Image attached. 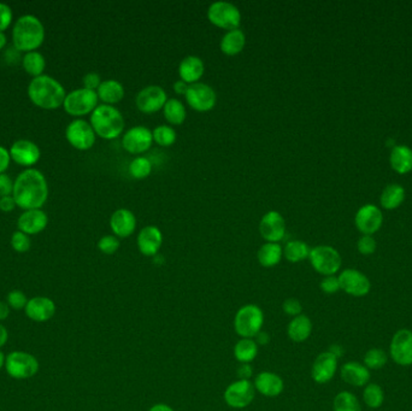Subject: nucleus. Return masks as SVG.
<instances>
[{
  "instance_id": "obj_21",
  "label": "nucleus",
  "mask_w": 412,
  "mask_h": 411,
  "mask_svg": "<svg viewBox=\"0 0 412 411\" xmlns=\"http://www.w3.org/2000/svg\"><path fill=\"white\" fill-rule=\"evenodd\" d=\"M256 392L260 393L264 397H278L285 390L283 379L273 372H262L257 374L254 383Z\"/></svg>"
},
{
  "instance_id": "obj_58",
  "label": "nucleus",
  "mask_w": 412,
  "mask_h": 411,
  "mask_svg": "<svg viewBox=\"0 0 412 411\" xmlns=\"http://www.w3.org/2000/svg\"><path fill=\"white\" fill-rule=\"evenodd\" d=\"M328 351H329L331 354H334L338 359L342 357V354H344V349H342L339 344L331 345Z\"/></svg>"
},
{
  "instance_id": "obj_17",
  "label": "nucleus",
  "mask_w": 412,
  "mask_h": 411,
  "mask_svg": "<svg viewBox=\"0 0 412 411\" xmlns=\"http://www.w3.org/2000/svg\"><path fill=\"white\" fill-rule=\"evenodd\" d=\"M154 141L152 130L145 126H134L125 132L122 138V145L130 153L146 152Z\"/></svg>"
},
{
  "instance_id": "obj_15",
  "label": "nucleus",
  "mask_w": 412,
  "mask_h": 411,
  "mask_svg": "<svg viewBox=\"0 0 412 411\" xmlns=\"http://www.w3.org/2000/svg\"><path fill=\"white\" fill-rule=\"evenodd\" d=\"M185 97L188 106L199 112H205L214 109L217 101L215 90L210 85L203 82H196L189 85Z\"/></svg>"
},
{
  "instance_id": "obj_34",
  "label": "nucleus",
  "mask_w": 412,
  "mask_h": 411,
  "mask_svg": "<svg viewBox=\"0 0 412 411\" xmlns=\"http://www.w3.org/2000/svg\"><path fill=\"white\" fill-rule=\"evenodd\" d=\"M258 354V344L254 339H241L235 344L234 357L240 363H251Z\"/></svg>"
},
{
  "instance_id": "obj_16",
  "label": "nucleus",
  "mask_w": 412,
  "mask_h": 411,
  "mask_svg": "<svg viewBox=\"0 0 412 411\" xmlns=\"http://www.w3.org/2000/svg\"><path fill=\"white\" fill-rule=\"evenodd\" d=\"M384 223V214L374 204H367L356 212L355 225L363 235H374Z\"/></svg>"
},
{
  "instance_id": "obj_36",
  "label": "nucleus",
  "mask_w": 412,
  "mask_h": 411,
  "mask_svg": "<svg viewBox=\"0 0 412 411\" xmlns=\"http://www.w3.org/2000/svg\"><path fill=\"white\" fill-rule=\"evenodd\" d=\"M164 117L172 125H181L186 120V106L176 98H170L163 108Z\"/></svg>"
},
{
  "instance_id": "obj_48",
  "label": "nucleus",
  "mask_w": 412,
  "mask_h": 411,
  "mask_svg": "<svg viewBox=\"0 0 412 411\" xmlns=\"http://www.w3.org/2000/svg\"><path fill=\"white\" fill-rule=\"evenodd\" d=\"M282 309L286 312V315L291 316L292 319L297 317L302 314V301L297 298H288L283 301Z\"/></svg>"
},
{
  "instance_id": "obj_2",
  "label": "nucleus",
  "mask_w": 412,
  "mask_h": 411,
  "mask_svg": "<svg viewBox=\"0 0 412 411\" xmlns=\"http://www.w3.org/2000/svg\"><path fill=\"white\" fill-rule=\"evenodd\" d=\"M28 97L38 108L45 110H54L63 106L67 93L62 83L56 79L48 75H41L34 77L29 83Z\"/></svg>"
},
{
  "instance_id": "obj_8",
  "label": "nucleus",
  "mask_w": 412,
  "mask_h": 411,
  "mask_svg": "<svg viewBox=\"0 0 412 411\" xmlns=\"http://www.w3.org/2000/svg\"><path fill=\"white\" fill-rule=\"evenodd\" d=\"M5 368L11 378L17 380L33 378L39 372L38 359L23 351H14L5 359Z\"/></svg>"
},
{
  "instance_id": "obj_61",
  "label": "nucleus",
  "mask_w": 412,
  "mask_h": 411,
  "mask_svg": "<svg viewBox=\"0 0 412 411\" xmlns=\"http://www.w3.org/2000/svg\"><path fill=\"white\" fill-rule=\"evenodd\" d=\"M6 43H8V39H6V35H5L3 32H0V50H3V48L6 46Z\"/></svg>"
},
{
  "instance_id": "obj_62",
  "label": "nucleus",
  "mask_w": 412,
  "mask_h": 411,
  "mask_svg": "<svg viewBox=\"0 0 412 411\" xmlns=\"http://www.w3.org/2000/svg\"><path fill=\"white\" fill-rule=\"evenodd\" d=\"M5 356L1 351H0V369L3 368L5 365Z\"/></svg>"
},
{
  "instance_id": "obj_53",
  "label": "nucleus",
  "mask_w": 412,
  "mask_h": 411,
  "mask_svg": "<svg viewBox=\"0 0 412 411\" xmlns=\"http://www.w3.org/2000/svg\"><path fill=\"white\" fill-rule=\"evenodd\" d=\"M16 201L12 196L3 197L0 198V210L3 212H10L16 208Z\"/></svg>"
},
{
  "instance_id": "obj_52",
  "label": "nucleus",
  "mask_w": 412,
  "mask_h": 411,
  "mask_svg": "<svg viewBox=\"0 0 412 411\" xmlns=\"http://www.w3.org/2000/svg\"><path fill=\"white\" fill-rule=\"evenodd\" d=\"M11 162L10 151L4 146H0V174H5Z\"/></svg>"
},
{
  "instance_id": "obj_30",
  "label": "nucleus",
  "mask_w": 412,
  "mask_h": 411,
  "mask_svg": "<svg viewBox=\"0 0 412 411\" xmlns=\"http://www.w3.org/2000/svg\"><path fill=\"white\" fill-rule=\"evenodd\" d=\"M96 94L104 104H116L123 99L125 97V87L117 80H105L101 83V86L96 90Z\"/></svg>"
},
{
  "instance_id": "obj_27",
  "label": "nucleus",
  "mask_w": 412,
  "mask_h": 411,
  "mask_svg": "<svg viewBox=\"0 0 412 411\" xmlns=\"http://www.w3.org/2000/svg\"><path fill=\"white\" fill-rule=\"evenodd\" d=\"M205 72V64L203 59L194 54H189L183 58L178 66V75L187 83H196L199 79H202Z\"/></svg>"
},
{
  "instance_id": "obj_43",
  "label": "nucleus",
  "mask_w": 412,
  "mask_h": 411,
  "mask_svg": "<svg viewBox=\"0 0 412 411\" xmlns=\"http://www.w3.org/2000/svg\"><path fill=\"white\" fill-rule=\"evenodd\" d=\"M120 246V240L116 235H105L98 241V249L105 254H116Z\"/></svg>"
},
{
  "instance_id": "obj_38",
  "label": "nucleus",
  "mask_w": 412,
  "mask_h": 411,
  "mask_svg": "<svg viewBox=\"0 0 412 411\" xmlns=\"http://www.w3.org/2000/svg\"><path fill=\"white\" fill-rule=\"evenodd\" d=\"M363 402L370 409H379L384 403V388L379 383H369L363 390Z\"/></svg>"
},
{
  "instance_id": "obj_1",
  "label": "nucleus",
  "mask_w": 412,
  "mask_h": 411,
  "mask_svg": "<svg viewBox=\"0 0 412 411\" xmlns=\"http://www.w3.org/2000/svg\"><path fill=\"white\" fill-rule=\"evenodd\" d=\"M12 197L16 206L25 210L41 209L48 201V186L46 179L37 169H27L14 180Z\"/></svg>"
},
{
  "instance_id": "obj_26",
  "label": "nucleus",
  "mask_w": 412,
  "mask_h": 411,
  "mask_svg": "<svg viewBox=\"0 0 412 411\" xmlns=\"http://www.w3.org/2000/svg\"><path fill=\"white\" fill-rule=\"evenodd\" d=\"M110 227L119 238H127L134 233L136 217L128 209H119L110 217Z\"/></svg>"
},
{
  "instance_id": "obj_54",
  "label": "nucleus",
  "mask_w": 412,
  "mask_h": 411,
  "mask_svg": "<svg viewBox=\"0 0 412 411\" xmlns=\"http://www.w3.org/2000/svg\"><path fill=\"white\" fill-rule=\"evenodd\" d=\"M238 377L239 380H249L252 377V367L249 363H243L238 369Z\"/></svg>"
},
{
  "instance_id": "obj_60",
  "label": "nucleus",
  "mask_w": 412,
  "mask_h": 411,
  "mask_svg": "<svg viewBox=\"0 0 412 411\" xmlns=\"http://www.w3.org/2000/svg\"><path fill=\"white\" fill-rule=\"evenodd\" d=\"M149 411H175L173 408L169 407L168 404H163V403H158L154 404V407L150 408Z\"/></svg>"
},
{
  "instance_id": "obj_33",
  "label": "nucleus",
  "mask_w": 412,
  "mask_h": 411,
  "mask_svg": "<svg viewBox=\"0 0 412 411\" xmlns=\"http://www.w3.org/2000/svg\"><path fill=\"white\" fill-rule=\"evenodd\" d=\"M405 201V188L399 183H391L384 187L380 197V204L386 210H394Z\"/></svg>"
},
{
  "instance_id": "obj_57",
  "label": "nucleus",
  "mask_w": 412,
  "mask_h": 411,
  "mask_svg": "<svg viewBox=\"0 0 412 411\" xmlns=\"http://www.w3.org/2000/svg\"><path fill=\"white\" fill-rule=\"evenodd\" d=\"M10 306L6 301H0V321H4L9 317Z\"/></svg>"
},
{
  "instance_id": "obj_3",
  "label": "nucleus",
  "mask_w": 412,
  "mask_h": 411,
  "mask_svg": "<svg viewBox=\"0 0 412 411\" xmlns=\"http://www.w3.org/2000/svg\"><path fill=\"white\" fill-rule=\"evenodd\" d=\"M45 28L41 21L33 14L19 17L12 29V43L17 51L33 52L43 45Z\"/></svg>"
},
{
  "instance_id": "obj_55",
  "label": "nucleus",
  "mask_w": 412,
  "mask_h": 411,
  "mask_svg": "<svg viewBox=\"0 0 412 411\" xmlns=\"http://www.w3.org/2000/svg\"><path fill=\"white\" fill-rule=\"evenodd\" d=\"M188 87H189V85L187 82H185L183 80H178L174 83V91L176 92L178 94H181V96H186Z\"/></svg>"
},
{
  "instance_id": "obj_45",
  "label": "nucleus",
  "mask_w": 412,
  "mask_h": 411,
  "mask_svg": "<svg viewBox=\"0 0 412 411\" xmlns=\"http://www.w3.org/2000/svg\"><path fill=\"white\" fill-rule=\"evenodd\" d=\"M376 249H378V243L373 235H362L357 243V250L363 256L375 254Z\"/></svg>"
},
{
  "instance_id": "obj_6",
  "label": "nucleus",
  "mask_w": 412,
  "mask_h": 411,
  "mask_svg": "<svg viewBox=\"0 0 412 411\" xmlns=\"http://www.w3.org/2000/svg\"><path fill=\"white\" fill-rule=\"evenodd\" d=\"M312 268L323 277H331L339 273L342 265V259L338 250L329 245H318L312 248L309 254Z\"/></svg>"
},
{
  "instance_id": "obj_40",
  "label": "nucleus",
  "mask_w": 412,
  "mask_h": 411,
  "mask_svg": "<svg viewBox=\"0 0 412 411\" xmlns=\"http://www.w3.org/2000/svg\"><path fill=\"white\" fill-rule=\"evenodd\" d=\"M389 362V354L384 349L373 348L365 352L363 364L369 370H379L384 368Z\"/></svg>"
},
{
  "instance_id": "obj_24",
  "label": "nucleus",
  "mask_w": 412,
  "mask_h": 411,
  "mask_svg": "<svg viewBox=\"0 0 412 411\" xmlns=\"http://www.w3.org/2000/svg\"><path fill=\"white\" fill-rule=\"evenodd\" d=\"M25 315L35 322H46L56 314V304L48 297H35L25 305Z\"/></svg>"
},
{
  "instance_id": "obj_11",
  "label": "nucleus",
  "mask_w": 412,
  "mask_h": 411,
  "mask_svg": "<svg viewBox=\"0 0 412 411\" xmlns=\"http://www.w3.org/2000/svg\"><path fill=\"white\" fill-rule=\"evenodd\" d=\"M339 283L341 291L356 298L368 296L371 291L369 277L357 269L347 268L339 274Z\"/></svg>"
},
{
  "instance_id": "obj_28",
  "label": "nucleus",
  "mask_w": 412,
  "mask_h": 411,
  "mask_svg": "<svg viewBox=\"0 0 412 411\" xmlns=\"http://www.w3.org/2000/svg\"><path fill=\"white\" fill-rule=\"evenodd\" d=\"M312 321L309 316L302 315L293 317L287 325L288 338L293 343H304L307 341L312 333Z\"/></svg>"
},
{
  "instance_id": "obj_56",
  "label": "nucleus",
  "mask_w": 412,
  "mask_h": 411,
  "mask_svg": "<svg viewBox=\"0 0 412 411\" xmlns=\"http://www.w3.org/2000/svg\"><path fill=\"white\" fill-rule=\"evenodd\" d=\"M256 343L258 345H267L270 341V335L267 332H259L258 334L256 335Z\"/></svg>"
},
{
  "instance_id": "obj_42",
  "label": "nucleus",
  "mask_w": 412,
  "mask_h": 411,
  "mask_svg": "<svg viewBox=\"0 0 412 411\" xmlns=\"http://www.w3.org/2000/svg\"><path fill=\"white\" fill-rule=\"evenodd\" d=\"M152 172V163L149 158L136 157L130 162V172L135 179H145Z\"/></svg>"
},
{
  "instance_id": "obj_41",
  "label": "nucleus",
  "mask_w": 412,
  "mask_h": 411,
  "mask_svg": "<svg viewBox=\"0 0 412 411\" xmlns=\"http://www.w3.org/2000/svg\"><path fill=\"white\" fill-rule=\"evenodd\" d=\"M152 134H154V141L161 146H172L178 139V134H176V132H175L173 127L167 125H161L156 127L154 132H152Z\"/></svg>"
},
{
  "instance_id": "obj_9",
  "label": "nucleus",
  "mask_w": 412,
  "mask_h": 411,
  "mask_svg": "<svg viewBox=\"0 0 412 411\" xmlns=\"http://www.w3.org/2000/svg\"><path fill=\"white\" fill-rule=\"evenodd\" d=\"M98 101H99V98H98L96 91H91L87 88H79V90H75L67 94L63 108L69 115L79 117V116L92 114L93 111L96 110Z\"/></svg>"
},
{
  "instance_id": "obj_44",
  "label": "nucleus",
  "mask_w": 412,
  "mask_h": 411,
  "mask_svg": "<svg viewBox=\"0 0 412 411\" xmlns=\"http://www.w3.org/2000/svg\"><path fill=\"white\" fill-rule=\"evenodd\" d=\"M11 246L16 252L19 254H24L30 249V239H29V235L25 234L21 230L14 232L12 237H11Z\"/></svg>"
},
{
  "instance_id": "obj_20",
  "label": "nucleus",
  "mask_w": 412,
  "mask_h": 411,
  "mask_svg": "<svg viewBox=\"0 0 412 411\" xmlns=\"http://www.w3.org/2000/svg\"><path fill=\"white\" fill-rule=\"evenodd\" d=\"M10 156L14 162L23 167H32L40 159V150L30 140H17L10 148Z\"/></svg>"
},
{
  "instance_id": "obj_31",
  "label": "nucleus",
  "mask_w": 412,
  "mask_h": 411,
  "mask_svg": "<svg viewBox=\"0 0 412 411\" xmlns=\"http://www.w3.org/2000/svg\"><path fill=\"white\" fill-rule=\"evenodd\" d=\"M246 43V37L241 29L228 30L220 39V51L227 56H235L241 52Z\"/></svg>"
},
{
  "instance_id": "obj_46",
  "label": "nucleus",
  "mask_w": 412,
  "mask_h": 411,
  "mask_svg": "<svg viewBox=\"0 0 412 411\" xmlns=\"http://www.w3.org/2000/svg\"><path fill=\"white\" fill-rule=\"evenodd\" d=\"M10 308H12L14 310H21V309H25V305L28 303L27 297L23 292L14 290V291L10 292L8 294V301Z\"/></svg>"
},
{
  "instance_id": "obj_22",
  "label": "nucleus",
  "mask_w": 412,
  "mask_h": 411,
  "mask_svg": "<svg viewBox=\"0 0 412 411\" xmlns=\"http://www.w3.org/2000/svg\"><path fill=\"white\" fill-rule=\"evenodd\" d=\"M340 377L344 380V383L353 388H365L370 383L371 373L364 364L350 361L342 364Z\"/></svg>"
},
{
  "instance_id": "obj_51",
  "label": "nucleus",
  "mask_w": 412,
  "mask_h": 411,
  "mask_svg": "<svg viewBox=\"0 0 412 411\" xmlns=\"http://www.w3.org/2000/svg\"><path fill=\"white\" fill-rule=\"evenodd\" d=\"M14 181L6 174H0V198L12 196Z\"/></svg>"
},
{
  "instance_id": "obj_7",
  "label": "nucleus",
  "mask_w": 412,
  "mask_h": 411,
  "mask_svg": "<svg viewBox=\"0 0 412 411\" xmlns=\"http://www.w3.org/2000/svg\"><path fill=\"white\" fill-rule=\"evenodd\" d=\"M207 19L216 27L233 30L238 29L241 23V12L233 3L220 0L215 1L207 9Z\"/></svg>"
},
{
  "instance_id": "obj_19",
  "label": "nucleus",
  "mask_w": 412,
  "mask_h": 411,
  "mask_svg": "<svg viewBox=\"0 0 412 411\" xmlns=\"http://www.w3.org/2000/svg\"><path fill=\"white\" fill-rule=\"evenodd\" d=\"M338 361L329 351L318 354L312 364V380L320 385L331 383L338 372Z\"/></svg>"
},
{
  "instance_id": "obj_59",
  "label": "nucleus",
  "mask_w": 412,
  "mask_h": 411,
  "mask_svg": "<svg viewBox=\"0 0 412 411\" xmlns=\"http://www.w3.org/2000/svg\"><path fill=\"white\" fill-rule=\"evenodd\" d=\"M8 338H9L8 330L5 328L4 325L0 323V348H1V346H4L5 343L8 341Z\"/></svg>"
},
{
  "instance_id": "obj_18",
  "label": "nucleus",
  "mask_w": 412,
  "mask_h": 411,
  "mask_svg": "<svg viewBox=\"0 0 412 411\" xmlns=\"http://www.w3.org/2000/svg\"><path fill=\"white\" fill-rule=\"evenodd\" d=\"M259 232L268 243H278L286 234V222L278 211H268L259 222Z\"/></svg>"
},
{
  "instance_id": "obj_5",
  "label": "nucleus",
  "mask_w": 412,
  "mask_h": 411,
  "mask_svg": "<svg viewBox=\"0 0 412 411\" xmlns=\"http://www.w3.org/2000/svg\"><path fill=\"white\" fill-rule=\"evenodd\" d=\"M264 325V312L256 304H246L236 311L234 317L235 333L240 338L254 339Z\"/></svg>"
},
{
  "instance_id": "obj_37",
  "label": "nucleus",
  "mask_w": 412,
  "mask_h": 411,
  "mask_svg": "<svg viewBox=\"0 0 412 411\" xmlns=\"http://www.w3.org/2000/svg\"><path fill=\"white\" fill-rule=\"evenodd\" d=\"M22 66H23L24 72L29 74L30 77H38L43 75V70L46 68V61L41 53L33 51V52L24 54Z\"/></svg>"
},
{
  "instance_id": "obj_49",
  "label": "nucleus",
  "mask_w": 412,
  "mask_h": 411,
  "mask_svg": "<svg viewBox=\"0 0 412 411\" xmlns=\"http://www.w3.org/2000/svg\"><path fill=\"white\" fill-rule=\"evenodd\" d=\"M12 10L9 5L0 3V32L4 33L6 29L9 28L10 24L12 22Z\"/></svg>"
},
{
  "instance_id": "obj_4",
  "label": "nucleus",
  "mask_w": 412,
  "mask_h": 411,
  "mask_svg": "<svg viewBox=\"0 0 412 411\" xmlns=\"http://www.w3.org/2000/svg\"><path fill=\"white\" fill-rule=\"evenodd\" d=\"M91 126L96 135L111 140L117 138L125 130V119L116 106L101 104L92 112Z\"/></svg>"
},
{
  "instance_id": "obj_13",
  "label": "nucleus",
  "mask_w": 412,
  "mask_h": 411,
  "mask_svg": "<svg viewBox=\"0 0 412 411\" xmlns=\"http://www.w3.org/2000/svg\"><path fill=\"white\" fill-rule=\"evenodd\" d=\"M96 132L91 123L87 121L76 119L69 123L65 130V137L72 148L86 151L96 143Z\"/></svg>"
},
{
  "instance_id": "obj_12",
  "label": "nucleus",
  "mask_w": 412,
  "mask_h": 411,
  "mask_svg": "<svg viewBox=\"0 0 412 411\" xmlns=\"http://www.w3.org/2000/svg\"><path fill=\"white\" fill-rule=\"evenodd\" d=\"M254 396L256 388L254 383H251L249 380H238L225 388L223 398L228 407L233 409H244L254 402Z\"/></svg>"
},
{
  "instance_id": "obj_14",
  "label": "nucleus",
  "mask_w": 412,
  "mask_h": 411,
  "mask_svg": "<svg viewBox=\"0 0 412 411\" xmlns=\"http://www.w3.org/2000/svg\"><path fill=\"white\" fill-rule=\"evenodd\" d=\"M168 101L167 92L158 85H150L138 92L135 96V104L140 111L145 114H154L163 109Z\"/></svg>"
},
{
  "instance_id": "obj_39",
  "label": "nucleus",
  "mask_w": 412,
  "mask_h": 411,
  "mask_svg": "<svg viewBox=\"0 0 412 411\" xmlns=\"http://www.w3.org/2000/svg\"><path fill=\"white\" fill-rule=\"evenodd\" d=\"M333 410L334 411H362L358 398L349 391H341L336 394L333 401Z\"/></svg>"
},
{
  "instance_id": "obj_29",
  "label": "nucleus",
  "mask_w": 412,
  "mask_h": 411,
  "mask_svg": "<svg viewBox=\"0 0 412 411\" xmlns=\"http://www.w3.org/2000/svg\"><path fill=\"white\" fill-rule=\"evenodd\" d=\"M389 164L400 175L412 172V148L406 145H395L389 154Z\"/></svg>"
},
{
  "instance_id": "obj_25",
  "label": "nucleus",
  "mask_w": 412,
  "mask_h": 411,
  "mask_svg": "<svg viewBox=\"0 0 412 411\" xmlns=\"http://www.w3.org/2000/svg\"><path fill=\"white\" fill-rule=\"evenodd\" d=\"M48 217L41 209L25 210L17 221L19 230L27 235L41 233L48 227Z\"/></svg>"
},
{
  "instance_id": "obj_23",
  "label": "nucleus",
  "mask_w": 412,
  "mask_h": 411,
  "mask_svg": "<svg viewBox=\"0 0 412 411\" xmlns=\"http://www.w3.org/2000/svg\"><path fill=\"white\" fill-rule=\"evenodd\" d=\"M163 244V234L156 225H146L138 235V248L144 256L152 257L158 254Z\"/></svg>"
},
{
  "instance_id": "obj_35",
  "label": "nucleus",
  "mask_w": 412,
  "mask_h": 411,
  "mask_svg": "<svg viewBox=\"0 0 412 411\" xmlns=\"http://www.w3.org/2000/svg\"><path fill=\"white\" fill-rule=\"evenodd\" d=\"M311 249L302 240H291L283 248V256L291 263H299L309 259Z\"/></svg>"
},
{
  "instance_id": "obj_32",
  "label": "nucleus",
  "mask_w": 412,
  "mask_h": 411,
  "mask_svg": "<svg viewBox=\"0 0 412 411\" xmlns=\"http://www.w3.org/2000/svg\"><path fill=\"white\" fill-rule=\"evenodd\" d=\"M283 257V249L278 243H265L258 250L257 259L264 268H273L278 265Z\"/></svg>"
},
{
  "instance_id": "obj_10",
  "label": "nucleus",
  "mask_w": 412,
  "mask_h": 411,
  "mask_svg": "<svg viewBox=\"0 0 412 411\" xmlns=\"http://www.w3.org/2000/svg\"><path fill=\"white\" fill-rule=\"evenodd\" d=\"M389 357L400 367L412 365V330L402 328L394 333L389 343Z\"/></svg>"
},
{
  "instance_id": "obj_50",
  "label": "nucleus",
  "mask_w": 412,
  "mask_h": 411,
  "mask_svg": "<svg viewBox=\"0 0 412 411\" xmlns=\"http://www.w3.org/2000/svg\"><path fill=\"white\" fill-rule=\"evenodd\" d=\"M82 82H83V88L96 92L98 87L101 86L103 81H101V75L98 72H88L82 79Z\"/></svg>"
},
{
  "instance_id": "obj_47",
  "label": "nucleus",
  "mask_w": 412,
  "mask_h": 411,
  "mask_svg": "<svg viewBox=\"0 0 412 411\" xmlns=\"http://www.w3.org/2000/svg\"><path fill=\"white\" fill-rule=\"evenodd\" d=\"M320 288H321L323 293L326 294H336V292L340 291V283H339V279L336 275H331V277H325L320 282Z\"/></svg>"
}]
</instances>
